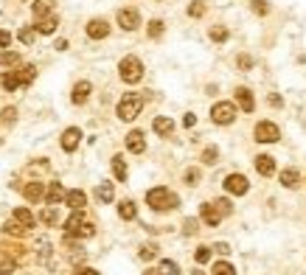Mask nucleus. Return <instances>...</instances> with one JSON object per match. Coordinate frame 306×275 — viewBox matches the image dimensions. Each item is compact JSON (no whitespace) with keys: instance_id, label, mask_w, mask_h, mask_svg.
<instances>
[{"instance_id":"f257e3e1","label":"nucleus","mask_w":306,"mask_h":275,"mask_svg":"<svg viewBox=\"0 0 306 275\" xmlns=\"http://www.w3.org/2000/svg\"><path fill=\"white\" fill-rule=\"evenodd\" d=\"M146 205L152 208V211H175L180 205L177 194H171L169 188H163V185H158V188H152L146 194Z\"/></svg>"},{"instance_id":"f03ea898","label":"nucleus","mask_w":306,"mask_h":275,"mask_svg":"<svg viewBox=\"0 0 306 275\" xmlns=\"http://www.w3.org/2000/svg\"><path fill=\"white\" fill-rule=\"evenodd\" d=\"M118 76H121L127 85H138L143 79V62L138 56H124L118 65Z\"/></svg>"},{"instance_id":"7ed1b4c3","label":"nucleus","mask_w":306,"mask_h":275,"mask_svg":"<svg viewBox=\"0 0 306 275\" xmlns=\"http://www.w3.org/2000/svg\"><path fill=\"white\" fill-rule=\"evenodd\" d=\"M143 110V99L138 93H127L121 101H118V118L121 121H135Z\"/></svg>"},{"instance_id":"20e7f679","label":"nucleus","mask_w":306,"mask_h":275,"mask_svg":"<svg viewBox=\"0 0 306 275\" xmlns=\"http://www.w3.org/2000/svg\"><path fill=\"white\" fill-rule=\"evenodd\" d=\"M236 104L233 101H217V104L211 107V121L219 124V127H227V124L236 121Z\"/></svg>"},{"instance_id":"39448f33","label":"nucleus","mask_w":306,"mask_h":275,"mask_svg":"<svg viewBox=\"0 0 306 275\" xmlns=\"http://www.w3.org/2000/svg\"><path fill=\"white\" fill-rule=\"evenodd\" d=\"M253 135H256V141H259V143L281 141V129H278V124H273V121H259V124H256V129H253Z\"/></svg>"},{"instance_id":"423d86ee","label":"nucleus","mask_w":306,"mask_h":275,"mask_svg":"<svg viewBox=\"0 0 306 275\" xmlns=\"http://www.w3.org/2000/svg\"><path fill=\"white\" fill-rule=\"evenodd\" d=\"M222 185H225L227 194H236V197L247 194V188H250V185H247V177H244V174H227Z\"/></svg>"},{"instance_id":"0eeeda50","label":"nucleus","mask_w":306,"mask_h":275,"mask_svg":"<svg viewBox=\"0 0 306 275\" xmlns=\"http://www.w3.org/2000/svg\"><path fill=\"white\" fill-rule=\"evenodd\" d=\"M118 26H121L124 31H135V28L141 26V14H138V9H121L118 11Z\"/></svg>"},{"instance_id":"6e6552de","label":"nucleus","mask_w":306,"mask_h":275,"mask_svg":"<svg viewBox=\"0 0 306 275\" xmlns=\"http://www.w3.org/2000/svg\"><path fill=\"white\" fill-rule=\"evenodd\" d=\"M200 217H202V222H205L208 228H217V225L222 222V213L217 211L214 202H202V205H200Z\"/></svg>"},{"instance_id":"1a4fd4ad","label":"nucleus","mask_w":306,"mask_h":275,"mask_svg":"<svg viewBox=\"0 0 306 275\" xmlns=\"http://www.w3.org/2000/svg\"><path fill=\"white\" fill-rule=\"evenodd\" d=\"M107 34H110V23H107V20L95 17V20L87 23V37H90V40H104Z\"/></svg>"},{"instance_id":"9d476101","label":"nucleus","mask_w":306,"mask_h":275,"mask_svg":"<svg viewBox=\"0 0 306 275\" xmlns=\"http://www.w3.org/2000/svg\"><path fill=\"white\" fill-rule=\"evenodd\" d=\"M79 141H82V129L79 127H68L62 132V149H65V152H76Z\"/></svg>"},{"instance_id":"9b49d317","label":"nucleus","mask_w":306,"mask_h":275,"mask_svg":"<svg viewBox=\"0 0 306 275\" xmlns=\"http://www.w3.org/2000/svg\"><path fill=\"white\" fill-rule=\"evenodd\" d=\"M236 104H239V110H242V112H253L256 110L253 93H250L247 87H236Z\"/></svg>"},{"instance_id":"f8f14e48","label":"nucleus","mask_w":306,"mask_h":275,"mask_svg":"<svg viewBox=\"0 0 306 275\" xmlns=\"http://www.w3.org/2000/svg\"><path fill=\"white\" fill-rule=\"evenodd\" d=\"M127 149L132 154H141V152H146V138H143L141 129H132V132L127 135Z\"/></svg>"},{"instance_id":"ddd939ff","label":"nucleus","mask_w":306,"mask_h":275,"mask_svg":"<svg viewBox=\"0 0 306 275\" xmlns=\"http://www.w3.org/2000/svg\"><path fill=\"white\" fill-rule=\"evenodd\" d=\"M256 171H259L261 177H273L275 174V158L273 154H259V158H256Z\"/></svg>"},{"instance_id":"4468645a","label":"nucleus","mask_w":306,"mask_h":275,"mask_svg":"<svg viewBox=\"0 0 306 275\" xmlns=\"http://www.w3.org/2000/svg\"><path fill=\"white\" fill-rule=\"evenodd\" d=\"M56 26H59V17L56 14H45V17H40V20H37L34 31H37V34H53V31H56Z\"/></svg>"},{"instance_id":"2eb2a0df","label":"nucleus","mask_w":306,"mask_h":275,"mask_svg":"<svg viewBox=\"0 0 306 275\" xmlns=\"http://www.w3.org/2000/svg\"><path fill=\"white\" fill-rule=\"evenodd\" d=\"M65 202H68L73 211H82V208L87 205V194L82 188H73V191H68V194H65Z\"/></svg>"},{"instance_id":"dca6fc26","label":"nucleus","mask_w":306,"mask_h":275,"mask_svg":"<svg viewBox=\"0 0 306 275\" xmlns=\"http://www.w3.org/2000/svg\"><path fill=\"white\" fill-rule=\"evenodd\" d=\"M65 194H68V191L62 188V183H51V185H48V191H45L48 205H59V202H65Z\"/></svg>"},{"instance_id":"f3484780","label":"nucleus","mask_w":306,"mask_h":275,"mask_svg":"<svg viewBox=\"0 0 306 275\" xmlns=\"http://www.w3.org/2000/svg\"><path fill=\"white\" fill-rule=\"evenodd\" d=\"M152 129L158 135H163V138H169L171 132H175V121H171V118H166V115H158L152 121Z\"/></svg>"},{"instance_id":"a211bd4d","label":"nucleus","mask_w":306,"mask_h":275,"mask_svg":"<svg viewBox=\"0 0 306 275\" xmlns=\"http://www.w3.org/2000/svg\"><path fill=\"white\" fill-rule=\"evenodd\" d=\"M90 90H93V85H90V82H76L70 101H73V104H85V101L90 99Z\"/></svg>"},{"instance_id":"6ab92c4d","label":"nucleus","mask_w":306,"mask_h":275,"mask_svg":"<svg viewBox=\"0 0 306 275\" xmlns=\"http://www.w3.org/2000/svg\"><path fill=\"white\" fill-rule=\"evenodd\" d=\"M23 194H26L28 202H40L45 197V185L43 183H28L26 188H23Z\"/></svg>"},{"instance_id":"aec40b11","label":"nucleus","mask_w":306,"mask_h":275,"mask_svg":"<svg viewBox=\"0 0 306 275\" xmlns=\"http://www.w3.org/2000/svg\"><path fill=\"white\" fill-rule=\"evenodd\" d=\"M82 222H85V213H82V211H73L68 219H65V233H68V236H73V233L79 230Z\"/></svg>"},{"instance_id":"412c9836","label":"nucleus","mask_w":306,"mask_h":275,"mask_svg":"<svg viewBox=\"0 0 306 275\" xmlns=\"http://www.w3.org/2000/svg\"><path fill=\"white\" fill-rule=\"evenodd\" d=\"M53 6H56V0H34V6H31V11H34V17H45V14H51L53 11Z\"/></svg>"},{"instance_id":"4be33fe9","label":"nucleus","mask_w":306,"mask_h":275,"mask_svg":"<svg viewBox=\"0 0 306 275\" xmlns=\"http://www.w3.org/2000/svg\"><path fill=\"white\" fill-rule=\"evenodd\" d=\"M281 185H284V188H298V185H301V174H298L295 169H284L281 171Z\"/></svg>"},{"instance_id":"5701e85b","label":"nucleus","mask_w":306,"mask_h":275,"mask_svg":"<svg viewBox=\"0 0 306 275\" xmlns=\"http://www.w3.org/2000/svg\"><path fill=\"white\" fill-rule=\"evenodd\" d=\"M112 174H116L118 183H124V180H127V174H129V171H127V163H124L121 154H116V158H112Z\"/></svg>"},{"instance_id":"b1692460","label":"nucleus","mask_w":306,"mask_h":275,"mask_svg":"<svg viewBox=\"0 0 306 275\" xmlns=\"http://www.w3.org/2000/svg\"><path fill=\"white\" fill-rule=\"evenodd\" d=\"M14 222H20L23 225V228H34V213L31 211H28V208H17V211H14Z\"/></svg>"},{"instance_id":"393cba45","label":"nucleus","mask_w":306,"mask_h":275,"mask_svg":"<svg viewBox=\"0 0 306 275\" xmlns=\"http://www.w3.org/2000/svg\"><path fill=\"white\" fill-rule=\"evenodd\" d=\"M95 197H99V202H112V197H116L112 183H101L99 188H95Z\"/></svg>"},{"instance_id":"a878e982","label":"nucleus","mask_w":306,"mask_h":275,"mask_svg":"<svg viewBox=\"0 0 306 275\" xmlns=\"http://www.w3.org/2000/svg\"><path fill=\"white\" fill-rule=\"evenodd\" d=\"M118 217H121V219H127V222H129V219H135V217H138V208H135V202L124 200L121 205H118Z\"/></svg>"},{"instance_id":"bb28decb","label":"nucleus","mask_w":306,"mask_h":275,"mask_svg":"<svg viewBox=\"0 0 306 275\" xmlns=\"http://www.w3.org/2000/svg\"><path fill=\"white\" fill-rule=\"evenodd\" d=\"M20 62H23V59H20V53H17V51H3V53H0V65H3V68H17Z\"/></svg>"},{"instance_id":"cd10ccee","label":"nucleus","mask_w":306,"mask_h":275,"mask_svg":"<svg viewBox=\"0 0 306 275\" xmlns=\"http://www.w3.org/2000/svg\"><path fill=\"white\" fill-rule=\"evenodd\" d=\"M34 76H37V68H34V65H26V68L17 70V79H20V85H31Z\"/></svg>"},{"instance_id":"c85d7f7f","label":"nucleus","mask_w":306,"mask_h":275,"mask_svg":"<svg viewBox=\"0 0 306 275\" xmlns=\"http://www.w3.org/2000/svg\"><path fill=\"white\" fill-rule=\"evenodd\" d=\"M14 267H17V261L11 259L9 253H3V250H0V275H9V272H14Z\"/></svg>"},{"instance_id":"c756f323","label":"nucleus","mask_w":306,"mask_h":275,"mask_svg":"<svg viewBox=\"0 0 306 275\" xmlns=\"http://www.w3.org/2000/svg\"><path fill=\"white\" fill-rule=\"evenodd\" d=\"M0 82H3V87H6L9 93L20 87V79H17V70H9V73H3V76H0Z\"/></svg>"},{"instance_id":"7c9ffc66","label":"nucleus","mask_w":306,"mask_h":275,"mask_svg":"<svg viewBox=\"0 0 306 275\" xmlns=\"http://www.w3.org/2000/svg\"><path fill=\"white\" fill-rule=\"evenodd\" d=\"M40 222H43V225H56V222H59V213H56V208H53V205L43 208V213H40Z\"/></svg>"},{"instance_id":"2f4dec72","label":"nucleus","mask_w":306,"mask_h":275,"mask_svg":"<svg viewBox=\"0 0 306 275\" xmlns=\"http://www.w3.org/2000/svg\"><path fill=\"white\" fill-rule=\"evenodd\" d=\"M17 40H20L23 45H34V40H37V31H34L31 26H23L20 34H17Z\"/></svg>"},{"instance_id":"473e14b6","label":"nucleus","mask_w":306,"mask_h":275,"mask_svg":"<svg viewBox=\"0 0 306 275\" xmlns=\"http://www.w3.org/2000/svg\"><path fill=\"white\" fill-rule=\"evenodd\" d=\"M214 275H236V267L231 261H217L214 264Z\"/></svg>"},{"instance_id":"72a5a7b5","label":"nucleus","mask_w":306,"mask_h":275,"mask_svg":"<svg viewBox=\"0 0 306 275\" xmlns=\"http://www.w3.org/2000/svg\"><path fill=\"white\" fill-rule=\"evenodd\" d=\"M217 160H219V149L217 146H208L205 152H202V163H205V166H214Z\"/></svg>"},{"instance_id":"f704fd0d","label":"nucleus","mask_w":306,"mask_h":275,"mask_svg":"<svg viewBox=\"0 0 306 275\" xmlns=\"http://www.w3.org/2000/svg\"><path fill=\"white\" fill-rule=\"evenodd\" d=\"M146 34H149L152 40L163 37V20H152V23H149V28H146Z\"/></svg>"},{"instance_id":"c9c22d12","label":"nucleus","mask_w":306,"mask_h":275,"mask_svg":"<svg viewBox=\"0 0 306 275\" xmlns=\"http://www.w3.org/2000/svg\"><path fill=\"white\" fill-rule=\"evenodd\" d=\"M211 247H205V244H202V247H197V253H194V259H197V264H208V261H211Z\"/></svg>"},{"instance_id":"e433bc0d","label":"nucleus","mask_w":306,"mask_h":275,"mask_svg":"<svg viewBox=\"0 0 306 275\" xmlns=\"http://www.w3.org/2000/svg\"><path fill=\"white\" fill-rule=\"evenodd\" d=\"M160 272H163V275H180V267L171 259H163V261H160Z\"/></svg>"},{"instance_id":"4c0bfd02","label":"nucleus","mask_w":306,"mask_h":275,"mask_svg":"<svg viewBox=\"0 0 306 275\" xmlns=\"http://www.w3.org/2000/svg\"><path fill=\"white\" fill-rule=\"evenodd\" d=\"M208 37H211L214 43H225V40H227V28H222V26H214L211 31H208Z\"/></svg>"},{"instance_id":"58836bf2","label":"nucleus","mask_w":306,"mask_h":275,"mask_svg":"<svg viewBox=\"0 0 306 275\" xmlns=\"http://www.w3.org/2000/svg\"><path fill=\"white\" fill-rule=\"evenodd\" d=\"M138 256H141L143 261H152L155 256H158V244H143V247H141V253H138Z\"/></svg>"},{"instance_id":"ea45409f","label":"nucleus","mask_w":306,"mask_h":275,"mask_svg":"<svg viewBox=\"0 0 306 275\" xmlns=\"http://www.w3.org/2000/svg\"><path fill=\"white\" fill-rule=\"evenodd\" d=\"M3 230L9 233V236H23V233H26V228H23L20 222H6V225H3Z\"/></svg>"},{"instance_id":"a19ab883","label":"nucleus","mask_w":306,"mask_h":275,"mask_svg":"<svg viewBox=\"0 0 306 275\" xmlns=\"http://www.w3.org/2000/svg\"><path fill=\"white\" fill-rule=\"evenodd\" d=\"M250 9H253L259 17H264L270 11V6H267V0H250Z\"/></svg>"},{"instance_id":"79ce46f5","label":"nucleus","mask_w":306,"mask_h":275,"mask_svg":"<svg viewBox=\"0 0 306 275\" xmlns=\"http://www.w3.org/2000/svg\"><path fill=\"white\" fill-rule=\"evenodd\" d=\"M205 14V3L202 0H194V3L188 6V17H202Z\"/></svg>"},{"instance_id":"37998d69","label":"nucleus","mask_w":306,"mask_h":275,"mask_svg":"<svg viewBox=\"0 0 306 275\" xmlns=\"http://www.w3.org/2000/svg\"><path fill=\"white\" fill-rule=\"evenodd\" d=\"M93 233H95V228H93V225H90V222H82V225H79V230H76L73 236H79V239H90Z\"/></svg>"},{"instance_id":"c03bdc74","label":"nucleus","mask_w":306,"mask_h":275,"mask_svg":"<svg viewBox=\"0 0 306 275\" xmlns=\"http://www.w3.org/2000/svg\"><path fill=\"white\" fill-rule=\"evenodd\" d=\"M197 230H200V222L188 217V219H185V222H183V233H185V236H194Z\"/></svg>"},{"instance_id":"a18cd8bd","label":"nucleus","mask_w":306,"mask_h":275,"mask_svg":"<svg viewBox=\"0 0 306 275\" xmlns=\"http://www.w3.org/2000/svg\"><path fill=\"white\" fill-rule=\"evenodd\" d=\"M14 118H17V110H14V107H6V110L0 112V124H14Z\"/></svg>"},{"instance_id":"49530a36","label":"nucleus","mask_w":306,"mask_h":275,"mask_svg":"<svg viewBox=\"0 0 306 275\" xmlns=\"http://www.w3.org/2000/svg\"><path fill=\"white\" fill-rule=\"evenodd\" d=\"M217 205V211L222 213V217H227V213H233V205H231V200H217L214 202Z\"/></svg>"},{"instance_id":"de8ad7c7","label":"nucleus","mask_w":306,"mask_h":275,"mask_svg":"<svg viewBox=\"0 0 306 275\" xmlns=\"http://www.w3.org/2000/svg\"><path fill=\"white\" fill-rule=\"evenodd\" d=\"M200 183V169H188L185 171V185H197Z\"/></svg>"},{"instance_id":"09e8293b","label":"nucleus","mask_w":306,"mask_h":275,"mask_svg":"<svg viewBox=\"0 0 306 275\" xmlns=\"http://www.w3.org/2000/svg\"><path fill=\"white\" fill-rule=\"evenodd\" d=\"M236 65H239V68H242V70H250V68H253V59H250L247 53H242V56L236 59Z\"/></svg>"},{"instance_id":"8fccbe9b","label":"nucleus","mask_w":306,"mask_h":275,"mask_svg":"<svg viewBox=\"0 0 306 275\" xmlns=\"http://www.w3.org/2000/svg\"><path fill=\"white\" fill-rule=\"evenodd\" d=\"M211 250H217V253H219V256H227V253H231V244L219 242V244H214V247H211Z\"/></svg>"},{"instance_id":"3c124183","label":"nucleus","mask_w":306,"mask_h":275,"mask_svg":"<svg viewBox=\"0 0 306 275\" xmlns=\"http://www.w3.org/2000/svg\"><path fill=\"white\" fill-rule=\"evenodd\" d=\"M0 45H3V48L11 45V34L9 31H0Z\"/></svg>"},{"instance_id":"603ef678","label":"nucleus","mask_w":306,"mask_h":275,"mask_svg":"<svg viewBox=\"0 0 306 275\" xmlns=\"http://www.w3.org/2000/svg\"><path fill=\"white\" fill-rule=\"evenodd\" d=\"M267 101H270V104H273V107H284V101H281V95H275V93H273V95H270V99H267Z\"/></svg>"},{"instance_id":"864d4df0","label":"nucleus","mask_w":306,"mask_h":275,"mask_svg":"<svg viewBox=\"0 0 306 275\" xmlns=\"http://www.w3.org/2000/svg\"><path fill=\"white\" fill-rule=\"evenodd\" d=\"M76 275H99V272H95L93 267H79V272H76Z\"/></svg>"},{"instance_id":"5fc2aeb1","label":"nucleus","mask_w":306,"mask_h":275,"mask_svg":"<svg viewBox=\"0 0 306 275\" xmlns=\"http://www.w3.org/2000/svg\"><path fill=\"white\" fill-rule=\"evenodd\" d=\"M183 124H185V127H194V124H197V115H191V112H188V115L183 118Z\"/></svg>"},{"instance_id":"6e6d98bb","label":"nucleus","mask_w":306,"mask_h":275,"mask_svg":"<svg viewBox=\"0 0 306 275\" xmlns=\"http://www.w3.org/2000/svg\"><path fill=\"white\" fill-rule=\"evenodd\" d=\"M143 275H163V272H160V270H155V267H149V270L143 272Z\"/></svg>"},{"instance_id":"4d7b16f0","label":"nucleus","mask_w":306,"mask_h":275,"mask_svg":"<svg viewBox=\"0 0 306 275\" xmlns=\"http://www.w3.org/2000/svg\"><path fill=\"white\" fill-rule=\"evenodd\" d=\"M194 275H205V272H202V270H197V272H194Z\"/></svg>"}]
</instances>
